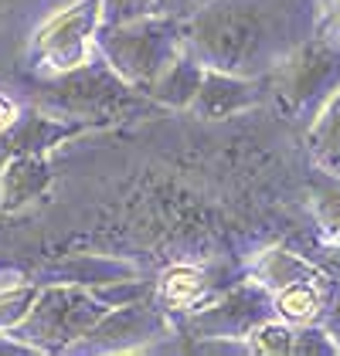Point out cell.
Listing matches in <instances>:
<instances>
[{"mask_svg": "<svg viewBox=\"0 0 340 356\" xmlns=\"http://www.w3.org/2000/svg\"><path fill=\"white\" fill-rule=\"evenodd\" d=\"M170 329H173V319L167 312H160L150 299H140L109 309L72 350L75 353H85V350L88 353H137V350H150L157 339H167Z\"/></svg>", "mask_w": 340, "mask_h": 356, "instance_id": "cell-8", "label": "cell"}, {"mask_svg": "<svg viewBox=\"0 0 340 356\" xmlns=\"http://www.w3.org/2000/svg\"><path fill=\"white\" fill-rule=\"evenodd\" d=\"M140 268L126 258H109V254H72L61 265H55L58 282H75V285H109L119 278H137Z\"/></svg>", "mask_w": 340, "mask_h": 356, "instance_id": "cell-15", "label": "cell"}, {"mask_svg": "<svg viewBox=\"0 0 340 356\" xmlns=\"http://www.w3.org/2000/svg\"><path fill=\"white\" fill-rule=\"evenodd\" d=\"M245 346H249V353L258 356H289L293 353V326L276 319V316H269L258 326L249 329Z\"/></svg>", "mask_w": 340, "mask_h": 356, "instance_id": "cell-19", "label": "cell"}, {"mask_svg": "<svg viewBox=\"0 0 340 356\" xmlns=\"http://www.w3.org/2000/svg\"><path fill=\"white\" fill-rule=\"evenodd\" d=\"M316 0H191L180 44L204 68L265 79L313 34Z\"/></svg>", "mask_w": 340, "mask_h": 356, "instance_id": "cell-1", "label": "cell"}, {"mask_svg": "<svg viewBox=\"0 0 340 356\" xmlns=\"http://www.w3.org/2000/svg\"><path fill=\"white\" fill-rule=\"evenodd\" d=\"M289 356H337L334 332L320 323L293 326V353Z\"/></svg>", "mask_w": 340, "mask_h": 356, "instance_id": "cell-21", "label": "cell"}, {"mask_svg": "<svg viewBox=\"0 0 340 356\" xmlns=\"http://www.w3.org/2000/svg\"><path fill=\"white\" fill-rule=\"evenodd\" d=\"M313 34L330 38V41H337L340 44V0H316Z\"/></svg>", "mask_w": 340, "mask_h": 356, "instance_id": "cell-23", "label": "cell"}, {"mask_svg": "<svg viewBox=\"0 0 340 356\" xmlns=\"http://www.w3.org/2000/svg\"><path fill=\"white\" fill-rule=\"evenodd\" d=\"M34 102H38V109L52 112V115L82 119V122H92L95 129L133 119L150 106V99L137 92L133 85L123 82L99 55H92L85 65L72 68V72L45 79Z\"/></svg>", "mask_w": 340, "mask_h": 356, "instance_id": "cell-2", "label": "cell"}, {"mask_svg": "<svg viewBox=\"0 0 340 356\" xmlns=\"http://www.w3.org/2000/svg\"><path fill=\"white\" fill-rule=\"evenodd\" d=\"M340 85V44L330 38L310 34L289 55L276 61L265 75V99L276 102L286 119L310 126V119L323 109V102Z\"/></svg>", "mask_w": 340, "mask_h": 356, "instance_id": "cell-4", "label": "cell"}, {"mask_svg": "<svg viewBox=\"0 0 340 356\" xmlns=\"http://www.w3.org/2000/svg\"><path fill=\"white\" fill-rule=\"evenodd\" d=\"M201 75H204V65L194 55L180 51V55L164 68V75L150 85L146 99L153 106H164V109H191L194 95H198Z\"/></svg>", "mask_w": 340, "mask_h": 356, "instance_id": "cell-14", "label": "cell"}, {"mask_svg": "<svg viewBox=\"0 0 340 356\" xmlns=\"http://www.w3.org/2000/svg\"><path fill=\"white\" fill-rule=\"evenodd\" d=\"M180 51H184L180 14H153L123 24H99L95 31V55L143 95Z\"/></svg>", "mask_w": 340, "mask_h": 356, "instance_id": "cell-3", "label": "cell"}, {"mask_svg": "<svg viewBox=\"0 0 340 356\" xmlns=\"http://www.w3.org/2000/svg\"><path fill=\"white\" fill-rule=\"evenodd\" d=\"M38 289H41V285L28 282V285H10V289L0 292V332L14 329L24 316H28V309H31V302H34V296H38Z\"/></svg>", "mask_w": 340, "mask_h": 356, "instance_id": "cell-22", "label": "cell"}, {"mask_svg": "<svg viewBox=\"0 0 340 356\" xmlns=\"http://www.w3.org/2000/svg\"><path fill=\"white\" fill-rule=\"evenodd\" d=\"M334 282L316 275V278H300L289 282L283 289L272 292V316L283 319L289 326H307V323H320L327 312V289Z\"/></svg>", "mask_w": 340, "mask_h": 356, "instance_id": "cell-13", "label": "cell"}, {"mask_svg": "<svg viewBox=\"0 0 340 356\" xmlns=\"http://www.w3.org/2000/svg\"><path fill=\"white\" fill-rule=\"evenodd\" d=\"M52 187L48 153H14L0 160V211L14 214Z\"/></svg>", "mask_w": 340, "mask_h": 356, "instance_id": "cell-12", "label": "cell"}, {"mask_svg": "<svg viewBox=\"0 0 340 356\" xmlns=\"http://www.w3.org/2000/svg\"><path fill=\"white\" fill-rule=\"evenodd\" d=\"M249 275H252L255 282H262L269 292H276V289H283L289 282L316 278L320 272L313 268L300 251H293V248H269V251H262V254L252 261ZM323 278H327V275H323Z\"/></svg>", "mask_w": 340, "mask_h": 356, "instance_id": "cell-17", "label": "cell"}, {"mask_svg": "<svg viewBox=\"0 0 340 356\" xmlns=\"http://www.w3.org/2000/svg\"><path fill=\"white\" fill-rule=\"evenodd\" d=\"M106 312L109 305L95 296V289L75 282H48L38 289L28 316L7 332L28 343L34 353H72V346Z\"/></svg>", "mask_w": 340, "mask_h": 356, "instance_id": "cell-5", "label": "cell"}, {"mask_svg": "<svg viewBox=\"0 0 340 356\" xmlns=\"http://www.w3.org/2000/svg\"><path fill=\"white\" fill-rule=\"evenodd\" d=\"M218 296V275L198 265H170L150 289V302L167 316H191Z\"/></svg>", "mask_w": 340, "mask_h": 356, "instance_id": "cell-11", "label": "cell"}, {"mask_svg": "<svg viewBox=\"0 0 340 356\" xmlns=\"http://www.w3.org/2000/svg\"><path fill=\"white\" fill-rule=\"evenodd\" d=\"M310 211L323 238L340 245V173L316 166L310 177Z\"/></svg>", "mask_w": 340, "mask_h": 356, "instance_id": "cell-18", "label": "cell"}, {"mask_svg": "<svg viewBox=\"0 0 340 356\" xmlns=\"http://www.w3.org/2000/svg\"><path fill=\"white\" fill-rule=\"evenodd\" d=\"M173 0H102L99 14L102 24H123L137 17H153V14H170Z\"/></svg>", "mask_w": 340, "mask_h": 356, "instance_id": "cell-20", "label": "cell"}, {"mask_svg": "<svg viewBox=\"0 0 340 356\" xmlns=\"http://www.w3.org/2000/svg\"><path fill=\"white\" fill-rule=\"evenodd\" d=\"M307 146L316 166L340 173V85L307 126Z\"/></svg>", "mask_w": 340, "mask_h": 356, "instance_id": "cell-16", "label": "cell"}, {"mask_svg": "<svg viewBox=\"0 0 340 356\" xmlns=\"http://www.w3.org/2000/svg\"><path fill=\"white\" fill-rule=\"evenodd\" d=\"M88 129H95L92 122L82 119H65V115H52L45 109L17 112V119L0 133V160L14 156V153H48L68 139L82 136Z\"/></svg>", "mask_w": 340, "mask_h": 356, "instance_id": "cell-9", "label": "cell"}, {"mask_svg": "<svg viewBox=\"0 0 340 356\" xmlns=\"http://www.w3.org/2000/svg\"><path fill=\"white\" fill-rule=\"evenodd\" d=\"M258 102H265V79H245L218 68H204L191 112L198 119H231Z\"/></svg>", "mask_w": 340, "mask_h": 356, "instance_id": "cell-10", "label": "cell"}, {"mask_svg": "<svg viewBox=\"0 0 340 356\" xmlns=\"http://www.w3.org/2000/svg\"><path fill=\"white\" fill-rule=\"evenodd\" d=\"M337 309H340V299H337Z\"/></svg>", "mask_w": 340, "mask_h": 356, "instance_id": "cell-26", "label": "cell"}, {"mask_svg": "<svg viewBox=\"0 0 340 356\" xmlns=\"http://www.w3.org/2000/svg\"><path fill=\"white\" fill-rule=\"evenodd\" d=\"M14 119H17V106H14L10 99H3V95H0V133H3Z\"/></svg>", "mask_w": 340, "mask_h": 356, "instance_id": "cell-24", "label": "cell"}, {"mask_svg": "<svg viewBox=\"0 0 340 356\" xmlns=\"http://www.w3.org/2000/svg\"><path fill=\"white\" fill-rule=\"evenodd\" d=\"M99 3L102 0H75L55 10L34 31L28 44V65L34 75L52 79V75L79 68L95 55V31L102 24Z\"/></svg>", "mask_w": 340, "mask_h": 356, "instance_id": "cell-6", "label": "cell"}, {"mask_svg": "<svg viewBox=\"0 0 340 356\" xmlns=\"http://www.w3.org/2000/svg\"><path fill=\"white\" fill-rule=\"evenodd\" d=\"M330 326H337V329H340V309H334V319H330Z\"/></svg>", "mask_w": 340, "mask_h": 356, "instance_id": "cell-25", "label": "cell"}, {"mask_svg": "<svg viewBox=\"0 0 340 356\" xmlns=\"http://www.w3.org/2000/svg\"><path fill=\"white\" fill-rule=\"evenodd\" d=\"M272 316V292L255 282L252 275L245 282L228 285L215 299H208L201 309L187 316V332L194 339L225 336V339H245L249 329Z\"/></svg>", "mask_w": 340, "mask_h": 356, "instance_id": "cell-7", "label": "cell"}]
</instances>
